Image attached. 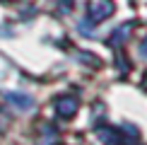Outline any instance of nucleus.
<instances>
[{"mask_svg": "<svg viewBox=\"0 0 147 145\" xmlns=\"http://www.w3.org/2000/svg\"><path fill=\"white\" fill-rule=\"evenodd\" d=\"M140 51H142V56H147V39H145V44H142V48H140Z\"/></svg>", "mask_w": 147, "mask_h": 145, "instance_id": "nucleus-4", "label": "nucleus"}, {"mask_svg": "<svg viewBox=\"0 0 147 145\" xmlns=\"http://www.w3.org/2000/svg\"><path fill=\"white\" fill-rule=\"evenodd\" d=\"M56 111L60 114V116H72V114L77 111V102L70 99V97H63V99L56 102Z\"/></svg>", "mask_w": 147, "mask_h": 145, "instance_id": "nucleus-1", "label": "nucleus"}, {"mask_svg": "<svg viewBox=\"0 0 147 145\" xmlns=\"http://www.w3.org/2000/svg\"><path fill=\"white\" fill-rule=\"evenodd\" d=\"M10 102H15V106H20V109H29L32 106V99L24 97V94H10Z\"/></svg>", "mask_w": 147, "mask_h": 145, "instance_id": "nucleus-3", "label": "nucleus"}, {"mask_svg": "<svg viewBox=\"0 0 147 145\" xmlns=\"http://www.w3.org/2000/svg\"><path fill=\"white\" fill-rule=\"evenodd\" d=\"M113 7H111V0H99L96 3V7H92V17L94 20H104L106 15H111Z\"/></svg>", "mask_w": 147, "mask_h": 145, "instance_id": "nucleus-2", "label": "nucleus"}]
</instances>
